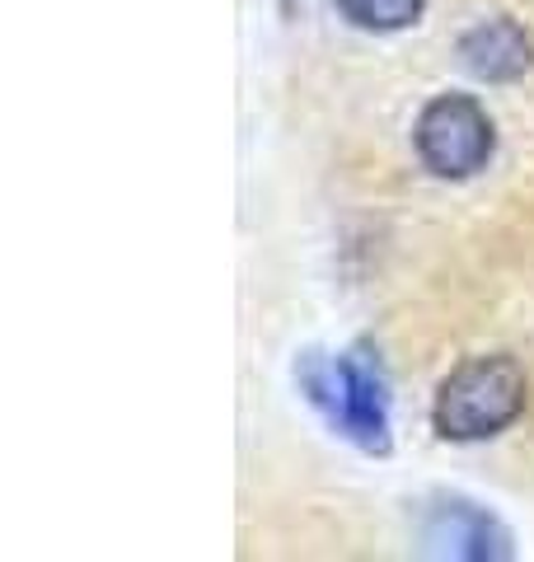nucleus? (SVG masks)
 Segmentation results:
<instances>
[{
  "mask_svg": "<svg viewBox=\"0 0 534 562\" xmlns=\"http://www.w3.org/2000/svg\"><path fill=\"white\" fill-rule=\"evenodd\" d=\"M296 380L343 441L366 454H389V384L366 351H347V357L305 351Z\"/></svg>",
  "mask_w": 534,
  "mask_h": 562,
  "instance_id": "obj_1",
  "label": "nucleus"
},
{
  "mask_svg": "<svg viewBox=\"0 0 534 562\" xmlns=\"http://www.w3.org/2000/svg\"><path fill=\"white\" fill-rule=\"evenodd\" d=\"M525 371L511 357H474L436 390L432 422L445 441H488L525 413Z\"/></svg>",
  "mask_w": 534,
  "mask_h": 562,
  "instance_id": "obj_2",
  "label": "nucleus"
},
{
  "mask_svg": "<svg viewBox=\"0 0 534 562\" xmlns=\"http://www.w3.org/2000/svg\"><path fill=\"white\" fill-rule=\"evenodd\" d=\"M413 146L436 179H474L492 160L497 132L488 109L474 94H441L422 109Z\"/></svg>",
  "mask_w": 534,
  "mask_h": 562,
  "instance_id": "obj_3",
  "label": "nucleus"
},
{
  "mask_svg": "<svg viewBox=\"0 0 534 562\" xmlns=\"http://www.w3.org/2000/svg\"><path fill=\"white\" fill-rule=\"evenodd\" d=\"M426 553L436 558H474V562H502L511 558V535L507 525L497 520L483 506H474L465 497H450V502H436L432 516H426Z\"/></svg>",
  "mask_w": 534,
  "mask_h": 562,
  "instance_id": "obj_4",
  "label": "nucleus"
},
{
  "mask_svg": "<svg viewBox=\"0 0 534 562\" xmlns=\"http://www.w3.org/2000/svg\"><path fill=\"white\" fill-rule=\"evenodd\" d=\"M459 57L474 70L478 80L488 85H507V80H521L530 61H534V43L530 33L507 20V14H492V20H478L465 38H459Z\"/></svg>",
  "mask_w": 534,
  "mask_h": 562,
  "instance_id": "obj_5",
  "label": "nucleus"
},
{
  "mask_svg": "<svg viewBox=\"0 0 534 562\" xmlns=\"http://www.w3.org/2000/svg\"><path fill=\"white\" fill-rule=\"evenodd\" d=\"M337 14L361 33H399L422 20L426 0H333Z\"/></svg>",
  "mask_w": 534,
  "mask_h": 562,
  "instance_id": "obj_6",
  "label": "nucleus"
}]
</instances>
